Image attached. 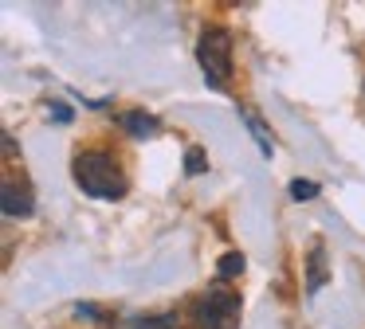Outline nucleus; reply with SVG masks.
<instances>
[{
  "label": "nucleus",
  "mask_w": 365,
  "mask_h": 329,
  "mask_svg": "<svg viewBox=\"0 0 365 329\" xmlns=\"http://www.w3.org/2000/svg\"><path fill=\"white\" fill-rule=\"evenodd\" d=\"M118 125L130 133V137H138V141L153 137V133L161 130V122H158L153 114H145V110H130V114H118Z\"/></svg>",
  "instance_id": "nucleus-6"
},
{
  "label": "nucleus",
  "mask_w": 365,
  "mask_h": 329,
  "mask_svg": "<svg viewBox=\"0 0 365 329\" xmlns=\"http://www.w3.org/2000/svg\"><path fill=\"white\" fill-rule=\"evenodd\" d=\"M244 266H247L244 251H228V255L220 258V266H216V274H220V278H236V274H244Z\"/></svg>",
  "instance_id": "nucleus-9"
},
{
  "label": "nucleus",
  "mask_w": 365,
  "mask_h": 329,
  "mask_svg": "<svg viewBox=\"0 0 365 329\" xmlns=\"http://www.w3.org/2000/svg\"><path fill=\"white\" fill-rule=\"evenodd\" d=\"M322 192V184H314V180H302V177H294L291 184H287V196H291V200H314V196Z\"/></svg>",
  "instance_id": "nucleus-10"
},
{
  "label": "nucleus",
  "mask_w": 365,
  "mask_h": 329,
  "mask_svg": "<svg viewBox=\"0 0 365 329\" xmlns=\"http://www.w3.org/2000/svg\"><path fill=\"white\" fill-rule=\"evenodd\" d=\"M330 282V266H326V247L314 243L307 255V294H318V290Z\"/></svg>",
  "instance_id": "nucleus-5"
},
{
  "label": "nucleus",
  "mask_w": 365,
  "mask_h": 329,
  "mask_svg": "<svg viewBox=\"0 0 365 329\" xmlns=\"http://www.w3.org/2000/svg\"><path fill=\"white\" fill-rule=\"evenodd\" d=\"M205 169H208L205 149H200V145H189V153H185V172H189V177H200Z\"/></svg>",
  "instance_id": "nucleus-11"
},
{
  "label": "nucleus",
  "mask_w": 365,
  "mask_h": 329,
  "mask_svg": "<svg viewBox=\"0 0 365 329\" xmlns=\"http://www.w3.org/2000/svg\"><path fill=\"white\" fill-rule=\"evenodd\" d=\"M0 208H4V216L9 219H28L36 212V196H32V188L28 184H16L12 177H4V188H0Z\"/></svg>",
  "instance_id": "nucleus-4"
},
{
  "label": "nucleus",
  "mask_w": 365,
  "mask_h": 329,
  "mask_svg": "<svg viewBox=\"0 0 365 329\" xmlns=\"http://www.w3.org/2000/svg\"><path fill=\"white\" fill-rule=\"evenodd\" d=\"M240 321V294L224 286H212L192 306V325L197 329H236Z\"/></svg>",
  "instance_id": "nucleus-3"
},
{
  "label": "nucleus",
  "mask_w": 365,
  "mask_h": 329,
  "mask_svg": "<svg viewBox=\"0 0 365 329\" xmlns=\"http://www.w3.org/2000/svg\"><path fill=\"white\" fill-rule=\"evenodd\" d=\"M71 177L91 200H118V196H126V188H130L122 164L114 161L106 149H83V153H75Z\"/></svg>",
  "instance_id": "nucleus-1"
},
{
  "label": "nucleus",
  "mask_w": 365,
  "mask_h": 329,
  "mask_svg": "<svg viewBox=\"0 0 365 329\" xmlns=\"http://www.w3.org/2000/svg\"><path fill=\"white\" fill-rule=\"evenodd\" d=\"M4 157H16V141H12V133H4Z\"/></svg>",
  "instance_id": "nucleus-14"
},
{
  "label": "nucleus",
  "mask_w": 365,
  "mask_h": 329,
  "mask_svg": "<svg viewBox=\"0 0 365 329\" xmlns=\"http://www.w3.org/2000/svg\"><path fill=\"white\" fill-rule=\"evenodd\" d=\"M126 329H177V313H150V318H134Z\"/></svg>",
  "instance_id": "nucleus-8"
},
{
  "label": "nucleus",
  "mask_w": 365,
  "mask_h": 329,
  "mask_svg": "<svg viewBox=\"0 0 365 329\" xmlns=\"http://www.w3.org/2000/svg\"><path fill=\"white\" fill-rule=\"evenodd\" d=\"M51 118H56V122H63V125H67V122H71V110H67L63 102H51Z\"/></svg>",
  "instance_id": "nucleus-13"
},
{
  "label": "nucleus",
  "mask_w": 365,
  "mask_h": 329,
  "mask_svg": "<svg viewBox=\"0 0 365 329\" xmlns=\"http://www.w3.org/2000/svg\"><path fill=\"white\" fill-rule=\"evenodd\" d=\"M240 122H244L247 130H252V137H255V145H259V153H263V157H271V153H275V141H271V130H267V125H263V122H259V118H255L247 106H240Z\"/></svg>",
  "instance_id": "nucleus-7"
},
{
  "label": "nucleus",
  "mask_w": 365,
  "mask_h": 329,
  "mask_svg": "<svg viewBox=\"0 0 365 329\" xmlns=\"http://www.w3.org/2000/svg\"><path fill=\"white\" fill-rule=\"evenodd\" d=\"M197 63L200 75L212 90H224L232 78V36L228 28H205L197 39Z\"/></svg>",
  "instance_id": "nucleus-2"
},
{
  "label": "nucleus",
  "mask_w": 365,
  "mask_h": 329,
  "mask_svg": "<svg viewBox=\"0 0 365 329\" xmlns=\"http://www.w3.org/2000/svg\"><path fill=\"white\" fill-rule=\"evenodd\" d=\"M75 318H83V321H95V325H110V313H106V310H98V306H91V302L75 306Z\"/></svg>",
  "instance_id": "nucleus-12"
}]
</instances>
